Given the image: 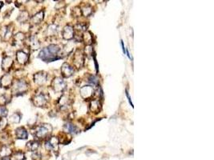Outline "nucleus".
I'll return each mask as SVG.
<instances>
[{"instance_id":"e433bc0d","label":"nucleus","mask_w":214,"mask_h":160,"mask_svg":"<svg viewBox=\"0 0 214 160\" xmlns=\"http://www.w3.org/2000/svg\"><path fill=\"white\" fill-rule=\"evenodd\" d=\"M126 96L128 97V101H129V103H130V104H131V106L133 107V104H132V103H131V97L129 96V94H128V90H126Z\"/></svg>"},{"instance_id":"a878e982","label":"nucleus","mask_w":214,"mask_h":160,"mask_svg":"<svg viewBox=\"0 0 214 160\" xmlns=\"http://www.w3.org/2000/svg\"><path fill=\"white\" fill-rule=\"evenodd\" d=\"M80 10H81L82 15L83 16H85V17H88L92 13V7H91L89 4H86V5L83 6L82 7L80 8Z\"/></svg>"},{"instance_id":"58836bf2","label":"nucleus","mask_w":214,"mask_h":160,"mask_svg":"<svg viewBox=\"0 0 214 160\" xmlns=\"http://www.w3.org/2000/svg\"><path fill=\"white\" fill-rule=\"evenodd\" d=\"M3 6V2H0V8L2 7Z\"/></svg>"},{"instance_id":"ddd939ff","label":"nucleus","mask_w":214,"mask_h":160,"mask_svg":"<svg viewBox=\"0 0 214 160\" xmlns=\"http://www.w3.org/2000/svg\"><path fill=\"white\" fill-rule=\"evenodd\" d=\"M61 73H62V75L64 76V78H69L71 77V75H73L74 73V69H73V67L69 65L67 63L63 64V66L61 67Z\"/></svg>"},{"instance_id":"f257e3e1","label":"nucleus","mask_w":214,"mask_h":160,"mask_svg":"<svg viewBox=\"0 0 214 160\" xmlns=\"http://www.w3.org/2000/svg\"><path fill=\"white\" fill-rule=\"evenodd\" d=\"M60 52V47L56 44H51L45 48L42 49L39 52V57L44 62H53L55 60L60 59L59 55Z\"/></svg>"},{"instance_id":"5701e85b","label":"nucleus","mask_w":214,"mask_h":160,"mask_svg":"<svg viewBox=\"0 0 214 160\" xmlns=\"http://www.w3.org/2000/svg\"><path fill=\"white\" fill-rule=\"evenodd\" d=\"M15 134H16L17 138H19V139H26L27 137H28L27 131L23 127H19V128L16 129V130H15Z\"/></svg>"},{"instance_id":"bb28decb","label":"nucleus","mask_w":214,"mask_h":160,"mask_svg":"<svg viewBox=\"0 0 214 160\" xmlns=\"http://www.w3.org/2000/svg\"><path fill=\"white\" fill-rule=\"evenodd\" d=\"M28 19H29V14H28V12L26 11H23L20 12V14H19L17 20H18L20 23H24V22H26Z\"/></svg>"},{"instance_id":"423d86ee","label":"nucleus","mask_w":214,"mask_h":160,"mask_svg":"<svg viewBox=\"0 0 214 160\" xmlns=\"http://www.w3.org/2000/svg\"><path fill=\"white\" fill-rule=\"evenodd\" d=\"M51 86H52V89L58 93V92L64 91V90L66 89L67 84L63 78H60V77H56L52 80Z\"/></svg>"},{"instance_id":"7c9ffc66","label":"nucleus","mask_w":214,"mask_h":160,"mask_svg":"<svg viewBox=\"0 0 214 160\" xmlns=\"http://www.w3.org/2000/svg\"><path fill=\"white\" fill-rule=\"evenodd\" d=\"M7 127V120L6 118H2L0 119V130H4Z\"/></svg>"},{"instance_id":"2eb2a0df","label":"nucleus","mask_w":214,"mask_h":160,"mask_svg":"<svg viewBox=\"0 0 214 160\" xmlns=\"http://www.w3.org/2000/svg\"><path fill=\"white\" fill-rule=\"evenodd\" d=\"M71 104V99L70 97L68 95H62V97L60 99V101H59V105H60V107L62 109V110H66L68 109Z\"/></svg>"},{"instance_id":"20e7f679","label":"nucleus","mask_w":214,"mask_h":160,"mask_svg":"<svg viewBox=\"0 0 214 160\" xmlns=\"http://www.w3.org/2000/svg\"><path fill=\"white\" fill-rule=\"evenodd\" d=\"M33 100V103H34L36 107H43L45 106L49 100V95L47 94L43 93V92H39L35 95V96L32 99Z\"/></svg>"},{"instance_id":"f3484780","label":"nucleus","mask_w":214,"mask_h":160,"mask_svg":"<svg viewBox=\"0 0 214 160\" xmlns=\"http://www.w3.org/2000/svg\"><path fill=\"white\" fill-rule=\"evenodd\" d=\"M26 39L25 34L22 32H19L13 37V45L15 47H21Z\"/></svg>"},{"instance_id":"6e6552de","label":"nucleus","mask_w":214,"mask_h":160,"mask_svg":"<svg viewBox=\"0 0 214 160\" xmlns=\"http://www.w3.org/2000/svg\"><path fill=\"white\" fill-rule=\"evenodd\" d=\"M95 90L91 85H86L80 88V95L84 99H89L94 95Z\"/></svg>"},{"instance_id":"473e14b6","label":"nucleus","mask_w":214,"mask_h":160,"mask_svg":"<svg viewBox=\"0 0 214 160\" xmlns=\"http://www.w3.org/2000/svg\"><path fill=\"white\" fill-rule=\"evenodd\" d=\"M87 81L90 82V83H92L93 85H96V84H98V82H99L97 77L92 75H91L90 76L88 77V78H87Z\"/></svg>"},{"instance_id":"cd10ccee","label":"nucleus","mask_w":214,"mask_h":160,"mask_svg":"<svg viewBox=\"0 0 214 160\" xmlns=\"http://www.w3.org/2000/svg\"><path fill=\"white\" fill-rule=\"evenodd\" d=\"M12 160H24L25 159V155L22 151H16L15 153H12Z\"/></svg>"},{"instance_id":"1a4fd4ad","label":"nucleus","mask_w":214,"mask_h":160,"mask_svg":"<svg viewBox=\"0 0 214 160\" xmlns=\"http://www.w3.org/2000/svg\"><path fill=\"white\" fill-rule=\"evenodd\" d=\"M47 80V74L43 71L38 72L34 75V82L39 86L44 85Z\"/></svg>"},{"instance_id":"9b49d317","label":"nucleus","mask_w":214,"mask_h":160,"mask_svg":"<svg viewBox=\"0 0 214 160\" xmlns=\"http://www.w3.org/2000/svg\"><path fill=\"white\" fill-rule=\"evenodd\" d=\"M13 83V77L10 74H5L0 78V86L3 88H8Z\"/></svg>"},{"instance_id":"b1692460","label":"nucleus","mask_w":214,"mask_h":160,"mask_svg":"<svg viewBox=\"0 0 214 160\" xmlns=\"http://www.w3.org/2000/svg\"><path fill=\"white\" fill-rule=\"evenodd\" d=\"M39 147V142L36 140L30 141L26 144V148L30 151H36Z\"/></svg>"},{"instance_id":"c756f323","label":"nucleus","mask_w":214,"mask_h":160,"mask_svg":"<svg viewBox=\"0 0 214 160\" xmlns=\"http://www.w3.org/2000/svg\"><path fill=\"white\" fill-rule=\"evenodd\" d=\"M20 119H21V115H19V113H14L11 118H10V122L12 123H18L20 122Z\"/></svg>"},{"instance_id":"c9c22d12","label":"nucleus","mask_w":214,"mask_h":160,"mask_svg":"<svg viewBox=\"0 0 214 160\" xmlns=\"http://www.w3.org/2000/svg\"><path fill=\"white\" fill-rule=\"evenodd\" d=\"M84 51H85V55L87 56H90L92 55V53H93V49H92V47L91 46H86V47H85V50H84Z\"/></svg>"},{"instance_id":"f03ea898","label":"nucleus","mask_w":214,"mask_h":160,"mask_svg":"<svg viewBox=\"0 0 214 160\" xmlns=\"http://www.w3.org/2000/svg\"><path fill=\"white\" fill-rule=\"evenodd\" d=\"M52 132V127L50 124H40L35 128L34 135L39 139L47 138Z\"/></svg>"},{"instance_id":"0eeeda50","label":"nucleus","mask_w":214,"mask_h":160,"mask_svg":"<svg viewBox=\"0 0 214 160\" xmlns=\"http://www.w3.org/2000/svg\"><path fill=\"white\" fill-rule=\"evenodd\" d=\"M59 139L56 137H50L45 142L46 149L49 151H57L59 149Z\"/></svg>"},{"instance_id":"4468645a","label":"nucleus","mask_w":214,"mask_h":160,"mask_svg":"<svg viewBox=\"0 0 214 160\" xmlns=\"http://www.w3.org/2000/svg\"><path fill=\"white\" fill-rule=\"evenodd\" d=\"M14 64V60L12 59L11 56H7L3 58V62H2V69L4 71H9L13 67Z\"/></svg>"},{"instance_id":"a211bd4d","label":"nucleus","mask_w":214,"mask_h":160,"mask_svg":"<svg viewBox=\"0 0 214 160\" xmlns=\"http://www.w3.org/2000/svg\"><path fill=\"white\" fill-rule=\"evenodd\" d=\"M64 129L66 133L68 134H76L79 132V129L71 123H67L64 124Z\"/></svg>"},{"instance_id":"f704fd0d","label":"nucleus","mask_w":214,"mask_h":160,"mask_svg":"<svg viewBox=\"0 0 214 160\" xmlns=\"http://www.w3.org/2000/svg\"><path fill=\"white\" fill-rule=\"evenodd\" d=\"M7 109L5 107L0 106V117L5 118V116H7Z\"/></svg>"},{"instance_id":"f8f14e48","label":"nucleus","mask_w":214,"mask_h":160,"mask_svg":"<svg viewBox=\"0 0 214 160\" xmlns=\"http://www.w3.org/2000/svg\"><path fill=\"white\" fill-rule=\"evenodd\" d=\"M16 59L19 64L24 65L26 64L29 60V55L26 53L23 50H20L16 53Z\"/></svg>"},{"instance_id":"4c0bfd02","label":"nucleus","mask_w":214,"mask_h":160,"mask_svg":"<svg viewBox=\"0 0 214 160\" xmlns=\"http://www.w3.org/2000/svg\"><path fill=\"white\" fill-rule=\"evenodd\" d=\"M121 46H122V48H123V52L125 53V51H126V49H125V47H124V42L122 41V40H121Z\"/></svg>"},{"instance_id":"aec40b11","label":"nucleus","mask_w":214,"mask_h":160,"mask_svg":"<svg viewBox=\"0 0 214 160\" xmlns=\"http://www.w3.org/2000/svg\"><path fill=\"white\" fill-rule=\"evenodd\" d=\"M43 18H44V12H43V11H39L38 13H36L35 15L31 17L30 22L33 25H38L43 20Z\"/></svg>"},{"instance_id":"72a5a7b5","label":"nucleus","mask_w":214,"mask_h":160,"mask_svg":"<svg viewBox=\"0 0 214 160\" xmlns=\"http://www.w3.org/2000/svg\"><path fill=\"white\" fill-rule=\"evenodd\" d=\"M72 15L74 17H79V15H82L81 13V10H80V7H76L74 9H72Z\"/></svg>"},{"instance_id":"4be33fe9","label":"nucleus","mask_w":214,"mask_h":160,"mask_svg":"<svg viewBox=\"0 0 214 160\" xmlns=\"http://www.w3.org/2000/svg\"><path fill=\"white\" fill-rule=\"evenodd\" d=\"M28 44L30 49L32 50H37L40 47V43L39 41L38 38L35 35H31L28 39Z\"/></svg>"},{"instance_id":"c85d7f7f","label":"nucleus","mask_w":214,"mask_h":160,"mask_svg":"<svg viewBox=\"0 0 214 160\" xmlns=\"http://www.w3.org/2000/svg\"><path fill=\"white\" fill-rule=\"evenodd\" d=\"M57 26H56L55 24H51V25H49L48 27H47V34L48 35V36H53V35H55V34H56L57 31Z\"/></svg>"},{"instance_id":"6ab92c4d","label":"nucleus","mask_w":214,"mask_h":160,"mask_svg":"<svg viewBox=\"0 0 214 160\" xmlns=\"http://www.w3.org/2000/svg\"><path fill=\"white\" fill-rule=\"evenodd\" d=\"M101 109V104L100 103L99 99H93L91 101L90 106H89V110L91 113L97 114Z\"/></svg>"},{"instance_id":"2f4dec72","label":"nucleus","mask_w":214,"mask_h":160,"mask_svg":"<svg viewBox=\"0 0 214 160\" xmlns=\"http://www.w3.org/2000/svg\"><path fill=\"white\" fill-rule=\"evenodd\" d=\"M9 101H10V99H8L7 95H1V96H0V105H1V106H3V107L4 105L7 104Z\"/></svg>"},{"instance_id":"dca6fc26","label":"nucleus","mask_w":214,"mask_h":160,"mask_svg":"<svg viewBox=\"0 0 214 160\" xmlns=\"http://www.w3.org/2000/svg\"><path fill=\"white\" fill-rule=\"evenodd\" d=\"M0 35L4 40H8L12 37V26H5L0 29Z\"/></svg>"},{"instance_id":"9d476101","label":"nucleus","mask_w":214,"mask_h":160,"mask_svg":"<svg viewBox=\"0 0 214 160\" xmlns=\"http://www.w3.org/2000/svg\"><path fill=\"white\" fill-rule=\"evenodd\" d=\"M62 36L66 40H71L75 37V31L74 27L70 25H67L64 27V30L62 31Z\"/></svg>"},{"instance_id":"39448f33","label":"nucleus","mask_w":214,"mask_h":160,"mask_svg":"<svg viewBox=\"0 0 214 160\" xmlns=\"http://www.w3.org/2000/svg\"><path fill=\"white\" fill-rule=\"evenodd\" d=\"M83 61H84L83 53L80 50H79V49L76 50L75 52L74 53V55H73V57H72V63H73V66L75 68L79 69V68H81V67H83Z\"/></svg>"},{"instance_id":"393cba45","label":"nucleus","mask_w":214,"mask_h":160,"mask_svg":"<svg viewBox=\"0 0 214 160\" xmlns=\"http://www.w3.org/2000/svg\"><path fill=\"white\" fill-rule=\"evenodd\" d=\"M82 39H83L86 46H90L92 43V34L89 31H85L82 35Z\"/></svg>"},{"instance_id":"7ed1b4c3","label":"nucleus","mask_w":214,"mask_h":160,"mask_svg":"<svg viewBox=\"0 0 214 160\" xmlns=\"http://www.w3.org/2000/svg\"><path fill=\"white\" fill-rule=\"evenodd\" d=\"M12 94L15 95H19L26 92L28 89V84L25 80H17L12 83Z\"/></svg>"},{"instance_id":"412c9836","label":"nucleus","mask_w":214,"mask_h":160,"mask_svg":"<svg viewBox=\"0 0 214 160\" xmlns=\"http://www.w3.org/2000/svg\"><path fill=\"white\" fill-rule=\"evenodd\" d=\"M12 149L7 145H3L0 148V159H6V158H10L12 156Z\"/></svg>"}]
</instances>
